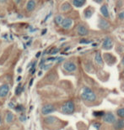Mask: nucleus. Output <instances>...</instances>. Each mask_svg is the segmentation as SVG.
<instances>
[{
  "mask_svg": "<svg viewBox=\"0 0 124 130\" xmlns=\"http://www.w3.org/2000/svg\"><path fill=\"white\" fill-rule=\"evenodd\" d=\"M117 115L120 118H124V107H121L117 110Z\"/></svg>",
  "mask_w": 124,
  "mask_h": 130,
  "instance_id": "21",
  "label": "nucleus"
},
{
  "mask_svg": "<svg viewBox=\"0 0 124 130\" xmlns=\"http://www.w3.org/2000/svg\"><path fill=\"white\" fill-rule=\"evenodd\" d=\"M37 5V0H28V2L26 3V9L28 13L33 12Z\"/></svg>",
  "mask_w": 124,
  "mask_h": 130,
  "instance_id": "11",
  "label": "nucleus"
},
{
  "mask_svg": "<svg viewBox=\"0 0 124 130\" xmlns=\"http://www.w3.org/2000/svg\"><path fill=\"white\" fill-rule=\"evenodd\" d=\"M56 111V107L52 104H46L41 108V113L43 115H48Z\"/></svg>",
  "mask_w": 124,
  "mask_h": 130,
  "instance_id": "7",
  "label": "nucleus"
},
{
  "mask_svg": "<svg viewBox=\"0 0 124 130\" xmlns=\"http://www.w3.org/2000/svg\"><path fill=\"white\" fill-rule=\"evenodd\" d=\"M73 24V20L71 18H63V20L61 24V26L63 29H70Z\"/></svg>",
  "mask_w": 124,
  "mask_h": 130,
  "instance_id": "9",
  "label": "nucleus"
},
{
  "mask_svg": "<svg viewBox=\"0 0 124 130\" xmlns=\"http://www.w3.org/2000/svg\"><path fill=\"white\" fill-rule=\"evenodd\" d=\"M95 3H97V4H101V3L103 2V0H94Z\"/></svg>",
  "mask_w": 124,
  "mask_h": 130,
  "instance_id": "34",
  "label": "nucleus"
},
{
  "mask_svg": "<svg viewBox=\"0 0 124 130\" xmlns=\"http://www.w3.org/2000/svg\"><path fill=\"white\" fill-rule=\"evenodd\" d=\"M9 107H12V108H15V104H13L12 102H10V103H9Z\"/></svg>",
  "mask_w": 124,
  "mask_h": 130,
  "instance_id": "32",
  "label": "nucleus"
},
{
  "mask_svg": "<svg viewBox=\"0 0 124 130\" xmlns=\"http://www.w3.org/2000/svg\"><path fill=\"white\" fill-rule=\"evenodd\" d=\"M102 118H103L104 122H106V123H110V124H113L116 122V120H117V119H116L115 115L112 112L104 113V115L102 116Z\"/></svg>",
  "mask_w": 124,
  "mask_h": 130,
  "instance_id": "8",
  "label": "nucleus"
},
{
  "mask_svg": "<svg viewBox=\"0 0 124 130\" xmlns=\"http://www.w3.org/2000/svg\"><path fill=\"white\" fill-rule=\"evenodd\" d=\"M122 74H123V75H124V71H123V72H122Z\"/></svg>",
  "mask_w": 124,
  "mask_h": 130,
  "instance_id": "42",
  "label": "nucleus"
},
{
  "mask_svg": "<svg viewBox=\"0 0 124 130\" xmlns=\"http://www.w3.org/2000/svg\"><path fill=\"white\" fill-rule=\"evenodd\" d=\"M95 62H96V64H97V65H99V66H102L103 65V58H102V56H101L100 52H97V53L95 54Z\"/></svg>",
  "mask_w": 124,
  "mask_h": 130,
  "instance_id": "19",
  "label": "nucleus"
},
{
  "mask_svg": "<svg viewBox=\"0 0 124 130\" xmlns=\"http://www.w3.org/2000/svg\"><path fill=\"white\" fill-rule=\"evenodd\" d=\"M73 9L72 4H70L69 2H64L63 4L60 6V11L63 13H68L70 12L71 10Z\"/></svg>",
  "mask_w": 124,
  "mask_h": 130,
  "instance_id": "13",
  "label": "nucleus"
},
{
  "mask_svg": "<svg viewBox=\"0 0 124 130\" xmlns=\"http://www.w3.org/2000/svg\"><path fill=\"white\" fill-rule=\"evenodd\" d=\"M94 126H95V128H100V126H101V124L100 123H95V124H94Z\"/></svg>",
  "mask_w": 124,
  "mask_h": 130,
  "instance_id": "30",
  "label": "nucleus"
},
{
  "mask_svg": "<svg viewBox=\"0 0 124 130\" xmlns=\"http://www.w3.org/2000/svg\"><path fill=\"white\" fill-rule=\"evenodd\" d=\"M14 119H15V115L14 113L10 111H8L6 113V122L7 123H12L14 122Z\"/></svg>",
  "mask_w": 124,
  "mask_h": 130,
  "instance_id": "18",
  "label": "nucleus"
},
{
  "mask_svg": "<svg viewBox=\"0 0 124 130\" xmlns=\"http://www.w3.org/2000/svg\"><path fill=\"white\" fill-rule=\"evenodd\" d=\"M0 123H1V117H0Z\"/></svg>",
  "mask_w": 124,
  "mask_h": 130,
  "instance_id": "41",
  "label": "nucleus"
},
{
  "mask_svg": "<svg viewBox=\"0 0 124 130\" xmlns=\"http://www.w3.org/2000/svg\"><path fill=\"white\" fill-rule=\"evenodd\" d=\"M63 67L66 71H68V72H74V71L77 70L76 64L73 61H71V60L65 61L63 63Z\"/></svg>",
  "mask_w": 124,
  "mask_h": 130,
  "instance_id": "4",
  "label": "nucleus"
},
{
  "mask_svg": "<svg viewBox=\"0 0 124 130\" xmlns=\"http://www.w3.org/2000/svg\"><path fill=\"white\" fill-rule=\"evenodd\" d=\"M20 79H21V76H19V77H18V79H17V80H18V82H20Z\"/></svg>",
  "mask_w": 124,
  "mask_h": 130,
  "instance_id": "39",
  "label": "nucleus"
},
{
  "mask_svg": "<svg viewBox=\"0 0 124 130\" xmlns=\"http://www.w3.org/2000/svg\"><path fill=\"white\" fill-rule=\"evenodd\" d=\"M101 14H102L103 18L105 19H109L110 18V12H109V9H108V6H107V4H104L101 5Z\"/></svg>",
  "mask_w": 124,
  "mask_h": 130,
  "instance_id": "14",
  "label": "nucleus"
},
{
  "mask_svg": "<svg viewBox=\"0 0 124 130\" xmlns=\"http://www.w3.org/2000/svg\"><path fill=\"white\" fill-rule=\"evenodd\" d=\"M104 112L102 111H95L93 112L94 116H95V117H102V116L104 115Z\"/></svg>",
  "mask_w": 124,
  "mask_h": 130,
  "instance_id": "25",
  "label": "nucleus"
},
{
  "mask_svg": "<svg viewBox=\"0 0 124 130\" xmlns=\"http://www.w3.org/2000/svg\"><path fill=\"white\" fill-rule=\"evenodd\" d=\"M70 4L75 8H81L86 4V0H71Z\"/></svg>",
  "mask_w": 124,
  "mask_h": 130,
  "instance_id": "17",
  "label": "nucleus"
},
{
  "mask_svg": "<svg viewBox=\"0 0 124 130\" xmlns=\"http://www.w3.org/2000/svg\"><path fill=\"white\" fill-rule=\"evenodd\" d=\"M9 86L8 84H3L0 86V98H5L8 95V93L9 92Z\"/></svg>",
  "mask_w": 124,
  "mask_h": 130,
  "instance_id": "12",
  "label": "nucleus"
},
{
  "mask_svg": "<svg viewBox=\"0 0 124 130\" xmlns=\"http://www.w3.org/2000/svg\"><path fill=\"white\" fill-rule=\"evenodd\" d=\"M114 45V42L113 40L110 37L107 36L104 39L103 42H102V49L106 50V51H110V50L112 49V47Z\"/></svg>",
  "mask_w": 124,
  "mask_h": 130,
  "instance_id": "5",
  "label": "nucleus"
},
{
  "mask_svg": "<svg viewBox=\"0 0 124 130\" xmlns=\"http://www.w3.org/2000/svg\"><path fill=\"white\" fill-rule=\"evenodd\" d=\"M75 111V105L73 101H67L61 107V112L64 114L71 115Z\"/></svg>",
  "mask_w": 124,
  "mask_h": 130,
  "instance_id": "2",
  "label": "nucleus"
},
{
  "mask_svg": "<svg viewBox=\"0 0 124 130\" xmlns=\"http://www.w3.org/2000/svg\"><path fill=\"white\" fill-rule=\"evenodd\" d=\"M121 64H122V66H124V56L122 57V61H121Z\"/></svg>",
  "mask_w": 124,
  "mask_h": 130,
  "instance_id": "36",
  "label": "nucleus"
},
{
  "mask_svg": "<svg viewBox=\"0 0 124 130\" xmlns=\"http://www.w3.org/2000/svg\"><path fill=\"white\" fill-rule=\"evenodd\" d=\"M15 110L17 112H22V113H23L24 111V107L23 106V105L19 104V105H17V106L15 107Z\"/></svg>",
  "mask_w": 124,
  "mask_h": 130,
  "instance_id": "22",
  "label": "nucleus"
},
{
  "mask_svg": "<svg viewBox=\"0 0 124 130\" xmlns=\"http://www.w3.org/2000/svg\"><path fill=\"white\" fill-rule=\"evenodd\" d=\"M76 32L79 36H86L89 35V28L84 24H79L76 28Z\"/></svg>",
  "mask_w": 124,
  "mask_h": 130,
  "instance_id": "3",
  "label": "nucleus"
},
{
  "mask_svg": "<svg viewBox=\"0 0 124 130\" xmlns=\"http://www.w3.org/2000/svg\"><path fill=\"white\" fill-rule=\"evenodd\" d=\"M63 20V17L62 15H60V14L56 15L54 17V23H55L56 25H58V26L61 25Z\"/></svg>",
  "mask_w": 124,
  "mask_h": 130,
  "instance_id": "20",
  "label": "nucleus"
},
{
  "mask_svg": "<svg viewBox=\"0 0 124 130\" xmlns=\"http://www.w3.org/2000/svg\"><path fill=\"white\" fill-rule=\"evenodd\" d=\"M81 98L86 102H94L96 100V94L89 87H84L81 93Z\"/></svg>",
  "mask_w": 124,
  "mask_h": 130,
  "instance_id": "1",
  "label": "nucleus"
},
{
  "mask_svg": "<svg viewBox=\"0 0 124 130\" xmlns=\"http://www.w3.org/2000/svg\"><path fill=\"white\" fill-rule=\"evenodd\" d=\"M90 42V41L86 40V39H82V40H80V43L81 44H89Z\"/></svg>",
  "mask_w": 124,
  "mask_h": 130,
  "instance_id": "28",
  "label": "nucleus"
},
{
  "mask_svg": "<svg viewBox=\"0 0 124 130\" xmlns=\"http://www.w3.org/2000/svg\"><path fill=\"white\" fill-rule=\"evenodd\" d=\"M26 115L24 114V113H22V114L20 116V120L22 121V122H24V121H26Z\"/></svg>",
  "mask_w": 124,
  "mask_h": 130,
  "instance_id": "29",
  "label": "nucleus"
},
{
  "mask_svg": "<svg viewBox=\"0 0 124 130\" xmlns=\"http://www.w3.org/2000/svg\"><path fill=\"white\" fill-rule=\"evenodd\" d=\"M9 0H0V4H5V3H7Z\"/></svg>",
  "mask_w": 124,
  "mask_h": 130,
  "instance_id": "35",
  "label": "nucleus"
},
{
  "mask_svg": "<svg viewBox=\"0 0 124 130\" xmlns=\"http://www.w3.org/2000/svg\"><path fill=\"white\" fill-rule=\"evenodd\" d=\"M110 23L106 20V19L100 17L98 19V28L102 30H107L110 29Z\"/></svg>",
  "mask_w": 124,
  "mask_h": 130,
  "instance_id": "6",
  "label": "nucleus"
},
{
  "mask_svg": "<svg viewBox=\"0 0 124 130\" xmlns=\"http://www.w3.org/2000/svg\"><path fill=\"white\" fill-rule=\"evenodd\" d=\"M123 87H124V83H123Z\"/></svg>",
  "mask_w": 124,
  "mask_h": 130,
  "instance_id": "43",
  "label": "nucleus"
},
{
  "mask_svg": "<svg viewBox=\"0 0 124 130\" xmlns=\"http://www.w3.org/2000/svg\"><path fill=\"white\" fill-rule=\"evenodd\" d=\"M114 128L117 130H122L124 128V118H120L118 120H116V122L113 123Z\"/></svg>",
  "mask_w": 124,
  "mask_h": 130,
  "instance_id": "16",
  "label": "nucleus"
},
{
  "mask_svg": "<svg viewBox=\"0 0 124 130\" xmlns=\"http://www.w3.org/2000/svg\"><path fill=\"white\" fill-rule=\"evenodd\" d=\"M41 74H42V72H41V71H40V72H39V74H38V75H39V76H41Z\"/></svg>",
  "mask_w": 124,
  "mask_h": 130,
  "instance_id": "40",
  "label": "nucleus"
},
{
  "mask_svg": "<svg viewBox=\"0 0 124 130\" xmlns=\"http://www.w3.org/2000/svg\"><path fill=\"white\" fill-rule=\"evenodd\" d=\"M51 66H52V65H46V66H44V69H45V70H47V69H49V68H50L51 67Z\"/></svg>",
  "mask_w": 124,
  "mask_h": 130,
  "instance_id": "31",
  "label": "nucleus"
},
{
  "mask_svg": "<svg viewBox=\"0 0 124 130\" xmlns=\"http://www.w3.org/2000/svg\"><path fill=\"white\" fill-rule=\"evenodd\" d=\"M32 82H33V79L31 80V82H30V87H31V86L32 85Z\"/></svg>",
  "mask_w": 124,
  "mask_h": 130,
  "instance_id": "37",
  "label": "nucleus"
},
{
  "mask_svg": "<svg viewBox=\"0 0 124 130\" xmlns=\"http://www.w3.org/2000/svg\"><path fill=\"white\" fill-rule=\"evenodd\" d=\"M40 55H41V52H38L37 55H36V57H39V56H40Z\"/></svg>",
  "mask_w": 124,
  "mask_h": 130,
  "instance_id": "38",
  "label": "nucleus"
},
{
  "mask_svg": "<svg viewBox=\"0 0 124 130\" xmlns=\"http://www.w3.org/2000/svg\"><path fill=\"white\" fill-rule=\"evenodd\" d=\"M58 51H59V49H57V48H53V49L52 50V51H49V53H50L51 55H55V54H57Z\"/></svg>",
  "mask_w": 124,
  "mask_h": 130,
  "instance_id": "27",
  "label": "nucleus"
},
{
  "mask_svg": "<svg viewBox=\"0 0 124 130\" xmlns=\"http://www.w3.org/2000/svg\"><path fill=\"white\" fill-rule=\"evenodd\" d=\"M117 18H118L119 20H124V10L121 11V12L118 13Z\"/></svg>",
  "mask_w": 124,
  "mask_h": 130,
  "instance_id": "26",
  "label": "nucleus"
},
{
  "mask_svg": "<svg viewBox=\"0 0 124 130\" xmlns=\"http://www.w3.org/2000/svg\"><path fill=\"white\" fill-rule=\"evenodd\" d=\"M24 87L21 88V84H19V86L15 89V94L16 95H20V94H21V92L24 91Z\"/></svg>",
  "mask_w": 124,
  "mask_h": 130,
  "instance_id": "23",
  "label": "nucleus"
},
{
  "mask_svg": "<svg viewBox=\"0 0 124 130\" xmlns=\"http://www.w3.org/2000/svg\"><path fill=\"white\" fill-rule=\"evenodd\" d=\"M104 60L105 61L107 65L109 66H111V65H114L116 61H117V59L116 57L113 56V55L110 54V53H105L104 54Z\"/></svg>",
  "mask_w": 124,
  "mask_h": 130,
  "instance_id": "10",
  "label": "nucleus"
},
{
  "mask_svg": "<svg viewBox=\"0 0 124 130\" xmlns=\"http://www.w3.org/2000/svg\"><path fill=\"white\" fill-rule=\"evenodd\" d=\"M14 1H15V3L16 4H20L21 3V0H14Z\"/></svg>",
  "mask_w": 124,
  "mask_h": 130,
  "instance_id": "33",
  "label": "nucleus"
},
{
  "mask_svg": "<svg viewBox=\"0 0 124 130\" xmlns=\"http://www.w3.org/2000/svg\"><path fill=\"white\" fill-rule=\"evenodd\" d=\"M95 13V9L91 6H88L86 9L84 10V16L85 19H90Z\"/></svg>",
  "mask_w": 124,
  "mask_h": 130,
  "instance_id": "15",
  "label": "nucleus"
},
{
  "mask_svg": "<svg viewBox=\"0 0 124 130\" xmlns=\"http://www.w3.org/2000/svg\"><path fill=\"white\" fill-rule=\"evenodd\" d=\"M55 120H56V118H55L54 117H48V118H46V119H45L46 123H48V124H51L52 123H54Z\"/></svg>",
  "mask_w": 124,
  "mask_h": 130,
  "instance_id": "24",
  "label": "nucleus"
}]
</instances>
